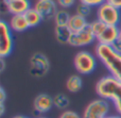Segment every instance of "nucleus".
I'll list each match as a JSON object with an SVG mask.
<instances>
[{"label":"nucleus","mask_w":121,"mask_h":118,"mask_svg":"<svg viewBox=\"0 0 121 118\" xmlns=\"http://www.w3.org/2000/svg\"><path fill=\"white\" fill-rule=\"evenodd\" d=\"M96 93L102 99L112 102L117 114L121 115V81L112 77L104 76L96 83Z\"/></svg>","instance_id":"f257e3e1"},{"label":"nucleus","mask_w":121,"mask_h":118,"mask_svg":"<svg viewBox=\"0 0 121 118\" xmlns=\"http://www.w3.org/2000/svg\"><path fill=\"white\" fill-rule=\"evenodd\" d=\"M95 54L106 68L108 74L121 81V53L117 52L113 46L97 44Z\"/></svg>","instance_id":"f03ea898"},{"label":"nucleus","mask_w":121,"mask_h":118,"mask_svg":"<svg viewBox=\"0 0 121 118\" xmlns=\"http://www.w3.org/2000/svg\"><path fill=\"white\" fill-rule=\"evenodd\" d=\"M73 65L80 74L87 76L95 71L97 67V57L87 50H81L74 55Z\"/></svg>","instance_id":"7ed1b4c3"},{"label":"nucleus","mask_w":121,"mask_h":118,"mask_svg":"<svg viewBox=\"0 0 121 118\" xmlns=\"http://www.w3.org/2000/svg\"><path fill=\"white\" fill-rule=\"evenodd\" d=\"M111 113L109 101L102 98H97L90 101L85 106L82 114V118H105Z\"/></svg>","instance_id":"20e7f679"},{"label":"nucleus","mask_w":121,"mask_h":118,"mask_svg":"<svg viewBox=\"0 0 121 118\" xmlns=\"http://www.w3.org/2000/svg\"><path fill=\"white\" fill-rule=\"evenodd\" d=\"M97 19H99L107 26L118 27L121 20L120 10L106 1L97 9Z\"/></svg>","instance_id":"39448f33"},{"label":"nucleus","mask_w":121,"mask_h":118,"mask_svg":"<svg viewBox=\"0 0 121 118\" xmlns=\"http://www.w3.org/2000/svg\"><path fill=\"white\" fill-rule=\"evenodd\" d=\"M30 74L34 78H43L50 70V61L48 57L42 52H35L30 57Z\"/></svg>","instance_id":"423d86ee"},{"label":"nucleus","mask_w":121,"mask_h":118,"mask_svg":"<svg viewBox=\"0 0 121 118\" xmlns=\"http://www.w3.org/2000/svg\"><path fill=\"white\" fill-rule=\"evenodd\" d=\"M14 48L13 31L11 30L9 22L5 20L0 21V57H8L12 53Z\"/></svg>","instance_id":"0eeeda50"},{"label":"nucleus","mask_w":121,"mask_h":118,"mask_svg":"<svg viewBox=\"0 0 121 118\" xmlns=\"http://www.w3.org/2000/svg\"><path fill=\"white\" fill-rule=\"evenodd\" d=\"M33 8L39 13L43 20L54 19L55 14L59 11V5L55 0H38L34 3Z\"/></svg>","instance_id":"6e6552de"},{"label":"nucleus","mask_w":121,"mask_h":118,"mask_svg":"<svg viewBox=\"0 0 121 118\" xmlns=\"http://www.w3.org/2000/svg\"><path fill=\"white\" fill-rule=\"evenodd\" d=\"M95 40H96V36L88 26L87 28H85L82 31L71 33L68 45L72 47H77V48H81V47H85L92 44Z\"/></svg>","instance_id":"1a4fd4ad"},{"label":"nucleus","mask_w":121,"mask_h":118,"mask_svg":"<svg viewBox=\"0 0 121 118\" xmlns=\"http://www.w3.org/2000/svg\"><path fill=\"white\" fill-rule=\"evenodd\" d=\"M53 106H54L53 97H51L48 94H45V93L38 94V95L34 98L33 108H34L35 113L38 114L39 116L48 113Z\"/></svg>","instance_id":"9d476101"},{"label":"nucleus","mask_w":121,"mask_h":118,"mask_svg":"<svg viewBox=\"0 0 121 118\" xmlns=\"http://www.w3.org/2000/svg\"><path fill=\"white\" fill-rule=\"evenodd\" d=\"M118 34H119V27L106 26L105 29L102 31V33L96 37V40L98 44L112 46L118 39Z\"/></svg>","instance_id":"9b49d317"},{"label":"nucleus","mask_w":121,"mask_h":118,"mask_svg":"<svg viewBox=\"0 0 121 118\" xmlns=\"http://www.w3.org/2000/svg\"><path fill=\"white\" fill-rule=\"evenodd\" d=\"M6 4L9 13L11 15H23L28 10L32 8L30 0H9L6 1Z\"/></svg>","instance_id":"f8f14e48"},{"label":"nucleus","mask_w":121,"mask_h":118,"mask_svg":"<svg viewBox=\"0 0 121 118\" xmlns=\"http://www.w3.org/2000/svg\"><path fill=\"white\" fill-rule=\"evenodd\" d=\"M9 26H10L11 30L15 33H22V32L27 31L29 29V25H28L27 20H26L25 15H12L9 21Z\"/></svg>","instance_id":"ddd939ff"},{"label":"nucleus","mask_w":121,"mask_h":118,"mask_svg":"<svg viewBox=\"0 0 121 118\" xmlns=\"http://www.w3.org/2000/svg\"><path fill=\"white\" fill-rule=\"evenodd\" d=\"M89 22L87 21V19L84 18V17L80 16L78 14L71 15L70 20L68 22V28L70 29V31L72 33H75V32H80L82 30H84L85 28L88 27Z\"/></svg>","instance_id":"4468645a"},{"label":"nucleus","mask_w":121,"mask_h":118,"mask_svg":"<svg viewBox=\"0 0 121 118\" xmlns=\"http://www.w3.org/2000/svg\"><path fill=\"white\" fill-rule=\"evenodd\" d=\"M72 32L68 28V26H55L54 28V35L55 39L60 45H66L69 43L70 36Z\"/></svg>","instance_id":"2eb2a0df"},{"label":"nucleus","mask_w":121,"mask_h":118,"mask_svg":"<svg viewBox=\"0 0 121 118\" xmlns=\"http://www.w3.org/2000/svg\"><path fill=\"white\" fill-rule=\"evenodd\" d=\"M82 86H83V80L78 74H71L66 81V88L71 94H75L81 91Z\"/></svg>","instance_id":"dca6fc26"},{"label":"nucleus","mask_w":121,"mask_h":118,"mask_svg":"<svg viewBox=\"0 0 121 118\" xmlns=\"http://www.w3.org/2000/svg\"><path fill=\"white\" fill-rule=\"evenodd\" d=\"M23 15H25L26 20H27V22H28V25H29L30 28L37 27V26L40 25L43 21L42 16H40L39 13H38L34 8H31L30 10H28Z\"/></svg>","instance_id":"f3484780"},{"label":"nucleus","mask_w":121,"mask_h":118,"mask_svg":"<svg viewBox=\"0 0 121 118\" xmlns=\"http://www.w3.org/2000/svg\"><path fill=\"white\" fill-rule=\"evenodd\" d=\"M71 15L69 14V12L65 9H59V11L56 12L54 16V23L55 26H68V22L70 20Z\"/></svg>","instance_id":"a211bd4d"},{"label":"nucleus","mask_w":121,"mask_h":118,"mask_svg":"<svg viewBox=\"0 0 121 118\" xmlns=\"http://www.w3.org/2000/svg\"><path fill=\"white\" fill-rule=\"evenodd\" d=\"M53 103L55 108L59 110H66L70 104V101L65 94H57L53 97Z\"/></svg>","instance_id":"6ab92c4d"},{"label":"nucleus","mask_w":121,"mask_h":118,"mask_svg":"<svg viewBox=\"0 0 121 118\" xmlns=\"http://www.w3.org/2000/svg\"><path fill=\"white\" fill-rule=\"evenodd\" d=\"M89 28L90 30L92 31V33L95 34V36H99L101 33H102V31L105 29V27H106L107 25H105L104 22H102V21H100L99 19H96V20L91 21V22H89Z\"/></svg>","instance_id":"aec40b11"},{"label":"nucleus","mask_w":121,"mask_h":118,"mask_svg":"<svg viewBox=\"0 0 121 118\" xmlns=\"http://www.w3.org/2000/svg\"><path fill=\"white\" fill-rule=\"evenodd\" d=\"M75 14L80 15V16L84 17V18H87L91 14V6L84 4L82 2H79L77 4V6H75Z\"/></svg>","instance_id":"412c9836"},{"label":"nucleus","mask_w":121,"mask_h":118,"mask_svg":"<svg viewBox=\"0 0 121 118\" xmlns=\"http://www.w3.org/2000/svg\"><path fill=\"white\" fill-rule=\"evenodd\" d=\"M59 5V8L60 9H65V10H68L69 8H72L75 3V0H55Z\"/></svg>","instance_id":"4be33fe9"},{"label":"nucleus","mask_w":121,"mask_h":118,"mask_svg":"<svg viewBox=\"0 0 121 118\" xmlns=\"http://www.w3.org/2000/svg\"><path fill=\"white\" fill-rule=\"evenodd\" d=\"M59 118H82L80 114H78L77 112L71 110H65L64 112H62L60 114Z\"/></svg>","instance_id":"5701e85b"},{"label":"nucleus","mask_w":121,"mask_h":118,"mask_svg":"<svg viewBox=\"0 0 121 118\" xmlns=\"http://www.w3.org/2000/svg\"><path fill=\"white\" fill-rule=\"evenodd\" d=\"M107 0H79V2H82L84 4L91 6V8H99L101 4L105 3Z\"/></svg>","instance_id":"b1692460"},{"label":"nucleus","mask_w":121,"mask_h":118,"mask_svg":"<svg viewBox=\"0 0 121 118\" xmlns=\"http://www.w3.org/2000/svg\"><path fill=\"white\" fill-rule=\"evenodd\" d=\"M5 98H6L5 91H4L3 87H0V104H4V102H5Z\"/></svg>","instance_id":"393cba45"},{"label":"nucleus","mask_w":121,"mask_h":118,"mask_svg":"<svg viewBox=\"0 0 121 118\" xmlns=\"http://www.w3.org/2000/svg\"><path fill=\"white\" fill-rule=\"evenodd\" d=\"M112 46H113V48L115 49L117 52L121 53V40L120 39H117L113 45H112Z\"/></svg>","instance_id":"a878e982"},{"label":"nucleus","mask_w":121,"mask_h":118,"mask_svg":"<svg viewBox=\"0 0 121 118\" xmlns=\"http://www.w3.org/2000/svg\"><path fill=\"white\" fill-rule=\"evenodd\" d=\"M107 2H109L111 4H113L116 8L121 10V0H107Z\"/></svg>","instance_id":"bb28decb"},{"label":"nucleus","mask_w":121,"mask_h":118,"mask_svg":"<svg viewBox=\"0 0 121 118\" xmlns=\"http://www.w3.org/2000/svg\"><path fill=\"white\" fill-rule=\"evenodd\" d=\"M0 64H1V66H0V71H3L4 68H5V61H4V57H0Z\"/></svg>","instance_id":"cd10ccee"},{"label":"nucleus","mask_w":121,"mask_h":118,"mask_svg":"<svg viewBox=\"0 0 121 118\" xmlns=\"http://www.w3.org/2000/svg\"><path fill=\"white\" fill-rule=\"evenodd\" d=\"M4 111H5V108H4V104H0V115L4 114Z\"/></svg>","instance_id":"c85d7f7f"},{"label":"nucleus","mask_w":121,"mask_h":118,"mask_svg":"<svg viewBox=\"0 0 121 118\" xmlns=\"http://www.w3.org/2000/svg\"><path fill=\"white\" fill-rule=\"evenodd\" d=\"M105 118H121V115H119V114H116V115H108V116H106Z\"/></svg>","instance_id":"c756f323"},{"label":"nucleus","mask_w":121,"mask_h":118,"mask_svg":"<svg viewBox=\"0 0 121 118\" xmlns=\"http://www.w3.org/2000/svg\"><path fill=\"white\" fill-rule=\"evenodd\" d=\"M13 118H30V117H27V116H23V115H17V116H14Z\"/></svg>","instance_id":"7c9ffc66"},{"label":"nucleus","mask_w":121,"mask_h":118,"mask_svg":"<svg viewBox=\"0 0 121 118\" xmlns=\"http://www.w3.org/2000/svg\"><path fill=\"white\" fill-rule=\"evenodd\" d=\"M118 39L121 40V27L119 28V34H118Z\"/></svg>","instance_id":"2f4dec72"},{"label":"nucleus","mask_w":121,"mask_h":118,"mask_svg":"<svg viewBox=\"0 0 121 118\" xmlns=\"http://www.w3.org/2000/svg\"><path fill=\"white\" fill-rule=\"evenodd\" d=\"M36 118H48V117H45V116H43V115H40V116H38V117H36Z\"/></svg>","instance_id":"473e14b6"},{"label":"nucleus","mask_w":121,"mask_h":118,"mask_svg":"<svg viewBox=\"0 0 121 118\" xmlns=\"http://www.w3.org/2000/svg\"><path fill=\"white\" fill-rule=\"evenodd\" d=\"M36 1H38V0H36Z\"/></svg>","instance_id":"72a5a7b5"},{"label":"nucleus","mask_w":121,"mask_h":118,"mask_svg":"<svg viewBox=\"0 0 121 118\" xmlns=\"http://www.w3.org/2000/svg\"><path fill=\"white\" fill-rule=\"evenodd\" d=\"M6 1H9V0H6Z\"/></svg>","instance_id":"f704fd0d"}]
</instances>
